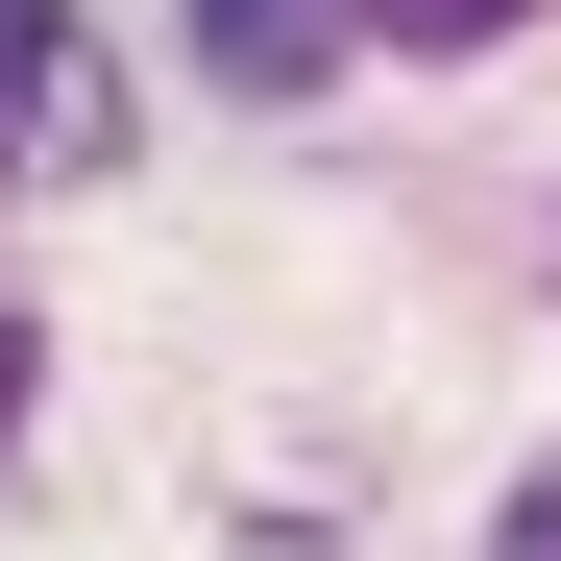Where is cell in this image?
I'll return each instance as SVG.
<instances>
[{
    "label": "cell",
    "mask_w": 561,
    "mask_h": 561,
    "mask_svg": "<svg viewBox=\"0 0 561 561\" xmlns=\"http://www.w3.org/2000/svg\"><path fill=\"white\" fill-rule=\"evenodd\" d=\"M171 49H196L220 99H318V73L391 49V0H171Z\"/></svg>",
    "instance_id": "obj_2"
},
{
    "label": "cell",
    "mask_w": 561,
    "mask_h": 561,
    "mask_svg": "<svg viewBox=\"0 0 561 561\" xmlns=\"http://www.w3.org/2000/svg\"><path fill=\"white\" fill-rule=\"evenodd\" d=\"M537 0H391V73H463V49H513Z\"/></svg>",
    "instance_id": "obj_3"
},
{
    "label": "cell",
    "mask_w": 561,
    "mask_h": 561,
    "mask_svg": "<svg viewBox=\"0 0 561 561\" xmlns=\"http://www.w3.org/2000/svg\"><path fill=\"white\" fill-rule=\"evenodd\" d=\"M0 171H25V196L123 171V73L73 49V0H0Z\"/></svg>",
    "instance_id": "obj_1"
},
{
    "label": "cell",
    "mask_w": 561,
    "mask_h": 561,
    "mask_svg": "<svg viewBox=\"0 0 561 561\" xmlns=\"http://www.w3.org/2000/svg\"><path fill=\"white\" fill-rule=\"evenodd\" d=\"M489 561H561V439L513 463V513H489Z\"/></svg>",
    "instance_id": "obj_5"
},
{
    "label": "cell",
    "mask_w": 561,
    "mask_h": 561,
    "mask_svg": "<svg viewBox=\"0 0 561 561\" xmlns=\"http://www.w3.org/2000/svg\"><path fill=\"white\" fill-rule=\"evenodd\" d=\"M25 415H49V318L0 294V463H25Z\"/></svg>",
    "instance_id": "obj_4"
}]
</instances>
